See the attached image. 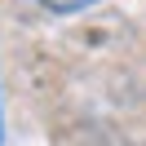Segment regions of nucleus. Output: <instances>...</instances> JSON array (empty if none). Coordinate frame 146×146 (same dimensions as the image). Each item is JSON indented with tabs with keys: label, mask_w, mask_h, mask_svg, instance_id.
<instances>
[{
	"label": "nucleus",
	"mask_w": 146,
	"mask_h": 146,
	"mask_svg": "<svg viewBox=\"0 0 146 146\" xmlns=\"http://www.w3.org/2000/svg\"><path fill=\"white\" fill-rule=\"evenodd\" d=\"M49 13H80V9H89V5H98V0H40Z\"/></svg>",
	"instance_id": "f257e3e1"
}]
</instances>
